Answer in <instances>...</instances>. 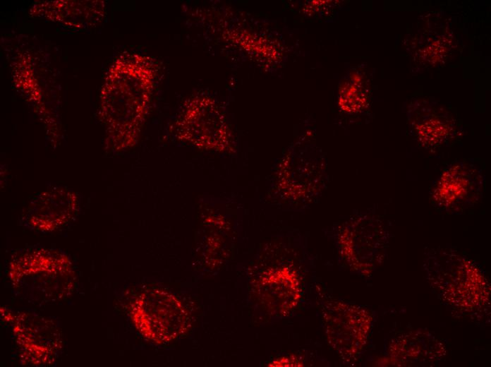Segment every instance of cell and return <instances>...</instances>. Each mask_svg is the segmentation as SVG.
I'll list each match as a JSON object with an SVG mask.
<instances>
[{"mask_svg": "<svg viewBox=\"0 0 491 367\" xmlns=\"http://www.w3.org/2000/svg\"><path fill=\"white\" fill-rule=\"evenodd\" d=\"M281 257L280 263L267 270L264 279L274 295V309L281 317L293 311L301 296V272L295 262Z\"/></svg>", "mask_w": 491, "mask_h": 367, "instance_id": "obj_10", "label": "cell"}, {"mask_svg": "<svg viewBox=\"0 0 491 367\" xmlns=\"http://www.w3.org/2000/svg\"><path fill=\"white\" fill-rule=\"evenodd\" d=\"M8 320L13 336L27 363L46 364L60 349V335L54 324L35 314L20 313Z\"/></svg>", "mask_w": 491, "mask_h": 367, "instance_id": "obj_6", "label": "cell"}, {"mask_svg": "<svg viewBox=\"0 0 491 367\" xmlns=\"http://www.w3.org/2000/svg\"><path fill=\"white\" fill-rule=\"evenodd\" d=\"M333 234L340 262L357 274H370L385 258L390 233L377 216L352 217L335 227Z\"/></svg>", "mask_w": 491, "mask_h": 367, "instance_id": "obj_3", "label": "cell"}, {"mask_svg": "<svg viewBox=\"0 0 491 367\" xmlns=\"http://www.w3.org/2000/svg\"><path fill=\"white\" fill-rule=\"evenodd\" d=\"M485 175L476 165L463 161L444 167L430 188L432 205L441 211L459 214L483 198Z\"/></svg>", "mask_w": 491, "mask_h": 367, "instance_id": "obj_5", "label": "cell"}, {"mask_svg": "<svg viewBox=\"0 0 491 367\" xmlns=\"http://www.w3.org/2000/svg\"><path fill=\"white\" fill-rule=\"evenodd\" d=\"M411 127L419 142L426 147L440 145L452 133L451 121L445 115H437L430 110L411 116Z\"/></svg>", "mask_w": 491, "mask_h": 367, "instance_id": "obj_11", "label": "cell"}, {"mask_svg": "<svg viewBox=\"0 0 491 367\" xmlns=\"http://www.w3.org/2000/svg\"><path fill=\"white\" fill-rule=\"evenodd\" d=\"M217 104L212 97L199 94L184 103L178 130L185 140L201 147H214L217 144L216 128Z\"/></svg>", "mask_w": 491, "mask_h": 367, "instance_id": "obj_8", "label": "cell"}, {"mask_svg": "<svg viewBox=\"0 0 491 367\" xmlns=\"http://www.w3.org/2000/svg\"><path fill=\"white\" fill-rule=\"evenodd\" d=\"M9 277L20 297L42 303L71 294L75 280L68 256L42 248L26 250L13 256L9 264Z\"/></svg>", "mask_w": 491, "mask_h": 367, "instance_id": "obj_2", "label": "cell"}, {"mask_svg": "<svg viewBox=\"0 0 491 367\" xmlns=\"http://www.w3.org/2000/svg\"><path fill=\"white\" fill-rule=\"evenodd\" d=\"M388 354L391 361L399 366H431L442 360L446 350L432 334L416 330L392 340Z\"/></svg>", "mask_w": 491, "mask_h": 367, "instance_id": "obj_9", "label": "cell"}, {"mask_svg": "<svg viewBox=\"0 0 491 367\" xmlns=\"http://www.w3.org/2000/svg\"><path fill=\"white\" fill-rule=\"evenodd\" d=\"M317 303L327 343L344 362H355L371 331L370 313L360 306L324 294Z\"/></svg>", "mask_w": 491, "mask_h": 367, "instance_id": "obj_4", "label": "cell"}, {"mask_svg": "<svg viewBox=\"0 0 491 367\" xmlns=\"http://www.w3.org/2000/svg\"><path fill=\"white\" fill-rule=\"evenodd\" d=\"M78 195L63 187H54L40 193L30 203L25 224L31 229L49 232L66 225L75 215Z\"/></svg>", "mask_w": 491, "mask_h": 367, "instance_id": "obj_7", "label": "cell"}, {"mask_svg": "<svg viewBox=\"0 0 491 367\" xmlns=\"http://www.w3.org/2000/svg\"><path fill=\"white\" fill-rule=\"evenodd\" d=\"M423 270L432 289L452 313L478 320L488 315L490 283L469 257L451 248H431L425 253Z\"/></svg>", "mask_w": 491, "mask_h": 367, "instance_id": "obj_1", "label": "cell"}]
</instances>
